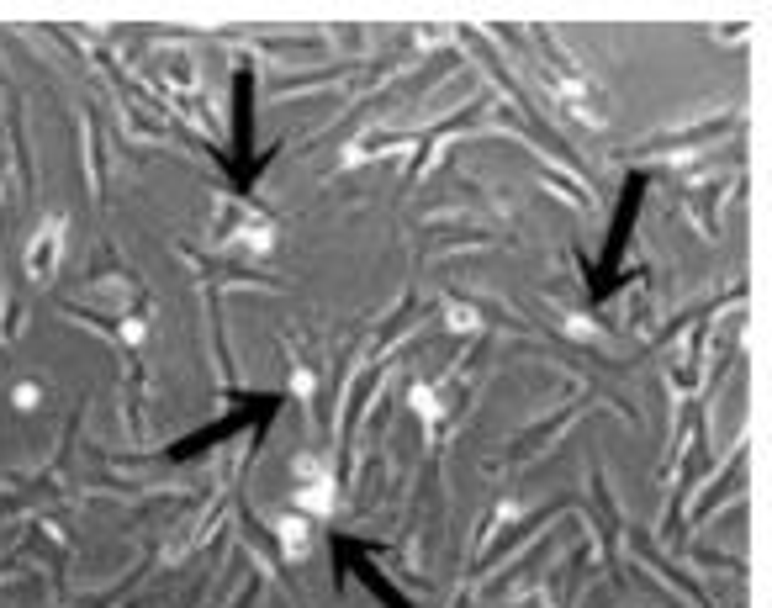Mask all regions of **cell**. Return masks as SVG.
<instances>
[{
    "instance_id": "obj_2",
    "label": "cell",
    "mask_w": 772,
    "mask_h": 608,
    "mask_svg": "<svg viewBox=\"0 0 772 608\" xmlns=\"http://www.w3.org/2000/svg\"><path fill=\"white\" fill-rule=\"evenodd\" d=\"M334 503H339V492H334V482H302L297 487V513L302 519H323V513H334Z\"/></svg>"
},
{
    "instance_id": "obj_4",
    "label": "cell",
    "mask_w": 772,
    "mask_h": 608,
    "mask_svg": "<svg viewBox=\"0 0 772 608\" xmlns=\"http://www.w3.org/2000/svg\"><path fill=\"white\" fill-rule=\"evenodd\" d=\"M476 323H482V318H476V307H466V302L445 307V328H450V334H476Z\"/></svg>"
},
{
    "instance_id": "obj_1",
    "label": "cell",
    "mask_w": 772,
    "mask_h": 608,
    "mask_svg": "<svg viewBox=\"0 0 772 608\" xmlns=\"http://www.w3.org/2000/svg\"><path fill=\"white\" fill-rule=\"evenodd\" d=\"M275 545H281L286 561H307L312 556V519H302V513H286V519L275 524Z\"/></svg>"
},
{
    "instance_id": "obj_3",
    "label": "cell",
    "mask_w": 772,
    "mask_h": 608,
    "mask_svg": "<svg viewBox=\"0 0 772 608\" xmlns=\"http://www.w3.org/2000/svg\"><path fill=\"white\" fill-rule=\"evenodd\" d=\"M408 402H413V413H418V418H424V423H429V429H434V423H439V418H445V402H439V392H434V386H429V381H418V386H413V392H408Z\"/></svg>"
}]
</instances>
